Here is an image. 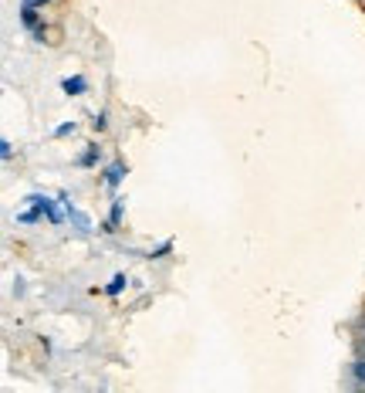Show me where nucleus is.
<instances>
[{"instance_id":"nucleus-12","label":"nucleus","mask_w":365,"mask_h":393,"mask_svg":"<svg viewBox=\"0 0 365 393\" xmlns=\"http://www.w3.org/2000/svg\"><path fill=\"white\" fill-rule=\"evenodd\" d=\"M41 217H44V214H41L38 207H31V211H20V214H18V224H38Z\"/></svg>"},{"instance_id":"nucleus-11","label":"nucleus","mask_w":365,"mask_h":393,"mask_svg":"<svg viewBox=\"0 0 365 393\" xmlns=\"http://www.w3.org/2000/svg\"><path fill=\"white\" fill-rule=\"evenodd\" d=\"M92 129H95L98 136H102V133L109 129V112H105V109H98L95 116H92Z\"/></svg>"},{"instance_id":"nucleus-6","label":"nucleus","mask_w":365,"mask_h":393,"mask_svg":"<svg viewBox=\"0 0 365 393\" xmlns=\"http://www.w3.org/2000/svg\"><path fill=\"white\" fill-rule=\"evenodd\" d=\"M61 92L71 95V98L85 95V92H88V79H85V75H68V79H61Z\"/></svg>"},{"instance_id":"nucleus-3","label":"nucleus","mask_w":365,"mask_h":393,"mask_svg":"<svg viewBox=\"0 0 365 393\" xmlns=\"http://www.w3.org/2000/svg\"><path fill=\"white\" fill-rule=\"evenodd\" d=\"M125 173H129V166H125L122 159H112V163H105V166H102V183H105L109 190H118V187H122V180H125Z\"/></svg>"},{"instance_id":"nucleus-9","label":"nucleus","mask_w":365,"mask_h":393,"mask_svg":"<svg viewBox=\"0 0 365 393\" xmlns=\"http://www.w3.org/2000/svg\"><path fill=\"white\" fill-rule=\"evenodd\" d=\"M125 285H129V275L118 272V275H112V281L105 285V295H109V298H118V295L125 292Z\"/></svg>"},{"instance_id":"nucleus-13","label":"nucleus","mask_w":365,"mask_h":393,"mask_svg":"<svg viewBox=\"0 0 365 393\" xmlns=\"http://www.w3.org/2000/svg\"><path fill=\"white\" fill-rule=\"evenodd\" d=\"M78 133V122H61L58 129H55V139H68Z\"/></svg>"},{"instance_id":"nucleus-8","label":"nucleus","mask_w":365,"mask_h":393,"mask_svg":"<svg viewBox=\"0 0 365 393\" xmlns=\"http://www.w3.org/2000/svg\"><path fill=\"white\" fill-rule=\"evenodd\" d=\"M41 20H44V18H41L38 7H27V4H20V24H24L27 31H31V27H38Z\"/></svg>"},{"instance_id":"nucleus-15","label":"nucleus","mask_w":365,"mask_h":393,"mask_svg":"<svg viewBox=\"0 0 365 393\" xmlns=\"http://www.w3.org/2000/svg\"><path fill=\"white\" fill-rule=\"evenodd\" d=\"M0 159H4V163L14 159V142H11V139H0Z\"/></svg>"},{"instance_id":"nucleus-17","label":"nucleus","mask_w":365,"mask_h":393,"mask_svg":"<svg viewBox=\"0 0 365 393\" xmlns=\"http://www.w3.org/2000/svg\"><path fill=\"white\" fill-rule=\"evenodd\" d=\"M20 4H27V7H38V11H44L51 0H20Z\"/></svg>"},{"instance_id":"nucleus-7","label":"nucleus","mask_w":365,"mask_h":393,"mask_svg":"<svg viewBox=\"0 0 365 393\" xmlns=\"http://www.w3.org/2000/svg\"><path fill=\"white\" fill-rule=\"evenodd\" d=\"M348 376H352V383H355L359 390H365V356L352 359V366H348Z\"/></svg>"},{"instance_id":"nucleus-4","label":"nucleus","mask_w":365,"mask_h":393,"mask_svg":"<svg viewBox=\"0 0 365 393\" xmlns=\"http://www.w3.org/2000/svg\"><path fill=\"white\" fill-rule=\"evenodd\" d=\"M122 220H125V196H112V207H109V220H102V231H105V234H116Z\"/></svg>"},{"instance_id":"nucleus-10","label":"nucleus","mask_w":365,"mask_h":393,"mask_svg":"<svg viewBox=\"0 0 365 393\" xmlns=\"http://www.w3.org/2000/svg\"><path fill=\"white\" fill-rule=\"evenodd\" d=\"M173 248H176V241H173V237H170V241H163V244H156L153 251H149V261H159V258H166L170 251H173Z\"/></svg>"},{"instance_id":"nucleus-5","label":"nucleus","mask_w":365,"mask_h":393,"mask_svg":"<svg viewBox=\"0 0 365 393\" xmlns=\"http://www.w3.org/2000/svg\"><path fill=\"white\" fill-rule=\"evenodd\" d=\"M75 163L81 166V170H95L98 163H102V146H98V142H88V146L78 153Z\"/></svg>"},{"instance_id":"nucleus-1","label":"nucleus","mask_w":365,"mask_h":393,"mask_svg":"<svg viewBox=\"0 0 365 393\" xmlns=\"http://www.w3.org/2000/svg\"><path fill=\"white\" fill-rule=\"evenodd\" d=\"M24 204H27V207H38L41 214L48 217V224H64V220H68V211H64V204H61L58 196L27 194V196H24Z\"/></svg>"},{"instance_id":"nucleus-14","label":"nucleus","mask_w":365,"mask_h":393,"mask_svg":"<svg viewBox=\"0 0 365 393\" xmlns=\"http://www.w3.org/2000/svg\"><path fill=\"white\" fill-rule=\"evenodd\" d=\"M31 41H38V44H48V24L41 20L38 27H31Z\"/></svg>"},{"instance_id":"nucleus-2","label":"nucleus","mask_w":365,"mask_h":393,"mask_svg":"<svg viewBox=\"0 0 365 393\" xmlns=\"http://www.w3.org/2000/svg\"><path fill=\"white\" fill-rule=\"evenodd\" d=\"M58 200H61V204H64V211H68V220H71V227H75L78 234H92V231H95V224H92V217L85 214V211H78L75 204H71V196L64 194V190H61V194H58Z\"/></svg>"},{"instance_id":"nucleus-16","label":"nucleus","mask_w":365,"mask_h":393,"mask_svg":"<svg viewBox=\"0 0 365 393\" xmlns=\"http://www.w3.org/2000/svg\"><path fill=\"white\" fill-rule=\"evenodd\" d=\"M355 333H359V342H362V349H365V315L355 322Z\"/></svg>"}]
</instances>
